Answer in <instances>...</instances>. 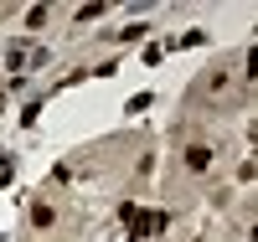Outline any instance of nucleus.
I'll use <instances>...</instances> for the list:
<instances>
[{"label":"nucleus","instance_id":"3","mask_svg":"<svg viewBox=\"0 0 258 242\" xmlns=\"http://www.w3.org/2000/svg\"><path fill=\"white\" fill-rule=\"evenodd\" d=\"M26 26H47V6H31L26 11Z\"/></svg>","mask_w":258,"mask_h":242},{"label":"nucleus","instance_id":"2","mask_svg":"<svg viewBox=\"0 0 258 242\" xmlns=\"http://www.w3.org/2000/svg\"><path fill=\"white\" fill-rule=\"evenodd\" d=\"M207 165H212V149L207 144H191L186 149V170H207Z\"/></svg>","mask_w":258,"mask_h":242},{"label":"nucleus","instance_id":"1","mask_svg":"<svg viewBox=\"0 0 258 242\" xmlns=\"http://www.w3.org/2000/svg\"><path fill=\"white\" fill-rule=\"evenodd\" d=\"M124 222H129V237H135V242H145V237L165 232V222H170V216H165V211H140V206H124Z\"/></svg>","mask_w":258,"mask_h":242},{"label":"nucleus","instance_id":"5","mask_svg":"<svg viewBox=\"0 0 258 242\" xmlns=\"http://www.w3.org/2000/svg\"><path fill=\"white\" fill-rule=\"evenodd\" d=\"M11 175H16V165H11V160H0V186H6Z\"/></svg>","mask_w":258,"mask_h":242},{"label":"nucleus","instance_id":"4","mask_svg":"<svg viewBox=\"0 0 258 242\" xmlns=\"http://www.w3.org/2000/svg\"><path fill=\"white\" fill-rule=\"evenodd\" d=\"M150 103H155V98H150V93H135V98H129V114H145Z\"/></svg>","mask_w":258,"mask_h":242}]
</instances>
